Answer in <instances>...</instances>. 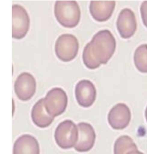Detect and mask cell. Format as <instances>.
<instances>
[{"label": "cell", "mask_w": 147, "mask_h": 154, "mask_svg": "<svg viewBox=\"0 0 147 154\" xmlns=\"http://www.w3.org/2000/svg\"><path fill=\"white\" fill-rule=\"evenodd\" d=\"M91 50L101 64H106L115 53L116 41L112 32L108 29L97 32L89 43Z\"/></svg>", "instance_id": "cell-1"}, {"label": "cell", "mask_w": 147, "mask_h": 154, "mask_svg": "<svg viewBox=\"0 0 147 154\" xmlns=\"http://www.w3.org/2000/svg\"><path fill=\"white\" fill-rule=\"evenodd\" d=\"M54 13L58 23L66 28H74L81 20V9L75 1H56Z\"/></svg>", "instance_id": "cell-2"}, {"label": "cell", "mask_w": 147, "mask_h": 154, "mask_svg": "<svg viewBox=\"0 0 147 154\" xmlns=\"http://www.w3.org/2000/svg\"><path fill=\"white\" fill-rule=\"evenodd\" d=\"M77 38L71 34H63L57 40L55 51L57 57L64 62H69L76 58L79 51Z\"/></svg>", "instance_id": "cell-3"}, {"label": "cell", "mask_w": 147, "mask_h": 154, "mask_svg": "<svg viewBox=\"0 0 147 154\" xmlns=\"http://www.w3.org/2000/svg\"><path fill=\"white\" fill-rule=\"evenodd\" d=\"M78 138L77 126L72 121L64 120L58 125L55 132V139L58 146L67 149L73 147Z\"/></svg>", "instance_id": "cell-4"}, {"label": "cell", "mask_w": 147, "mask_h": 154, "mask_svg": "<svg viewBox=\"0 0 147 154\" xmlns=\"http://www.w3.org/2000/svg\"><path fill=\"white\" fill-rule=\"evenodd\" d=\"M45 108L53 117L63 113L67 106L68 98L64 90L55 88L50 90L44 98Z\"/></svg>", "instance_id": "cell-5"}, {"label": "cell", "mask_w": 147, "mask_h": 154, "mask_svg": "<svg viewBox=\"0 0 147 154\" xmlns=\"http://www.w3.org/2000/svg\"><path fill=\"white\" fill-rule=\"evenodd\" d=\"M12 38L20 40L24 38L29 31L30 19L24 8L14 4L12 6Z\"/></svg>", "instance_id": "cell-6"}, {"label": "cell", "mask_w": 147, "mask_h": 154, "mask_svg": "<svg viewBox=\"0 0 147 154\" xmlns=\"http://www.w3.org/2000/svg\"><path fill=\"white\" fill-rule=\"evenodd\" d=\"M14 92L20 100L26 101L31 100L36 90V82L31 74L24 72L20 74L14 85Z\"/></svg>", "instance_id": "cell-7"}, {"label": "cell", "mask_w": 147, "mask_h": 154, "mask_svg": "<svg viewBox=\"0 0 147 154\" xmlns=\"http://www.w3.org/2000/svg\"><path fill=\"white\" fill-rule=\"evenodd\" d=\"M108 120L109 125L114 129H125L131 120L130 110L125 103H117L110 110Z\"/></svg>", "instance_id": "cell-8"}, {"label": "cell", "mask_w": 147, "mask_h": 154, "mask_svg": "<svg viewBox=\"0 0 147 154\" xmlns=\"http://www.w3.org/2000/svg\"><path fill=\"white\" fill-rule=\"evenodd\" d=\"M78 138L75 145V149L81 152H87L93 147L96 141L95 131L91 124L80 122L77 125Z\"/></svg>", "instance_id": "cell-9"}, {"label": "cell", "mask_w": 147, "mask_h": 154, "mask_svg": "<svg viewBox=\"0 0 147 154\" xmlns=\"http://www.w3.org/2000/svg\"><path fill=\"white\" fill-rule=\"evenodd\" d=\"M117 28L122 38H130L136 31L137 21L134 12L130 9H122L117 20Z\"/></svg>", "instance_id": "cell-10"}, {"label": "cell", "mask_w": 147, "mask_h": 154, "mask_svg": "<svg viewBox=\"0 0 147 154\" xmlns=\"http://www.w3.org/2000/svg\"><path fill=\"white\" fill-rule=\"evenodd\" d=\"M75 93L77 102L84 108L91 106L96 101V87L89 80L83 79L79 81L76 85Z\"/></svg>", "instance_id": "cell-11"}, {"label": "cell", "mask_w": 147, "mask_h": 154, "mask_svg": "<svg viewBox=\"0 0 147 154\" xmlns=\"http://www.w3.org/2000/svg\"><path fill=\"white\" fill-rule=\"evenodd\" d=\"M115 7V1H91L90 4V12L96 21L104 22L111 17Z\"/></svg>", "instance_id": "cell-12"}, {"label": "cell", "mask_w": 147, "mask_h": 154, "mask_svg": "<svg viewBox=\"0 0 147 154\" xmlns=\"http://www.w3.org/2000/svg\"><path fill=\"white\" fill-rule=\"evenodd\" d=\"M13 154H40L38 141L32 135H21L14 143Z\"/></svg>", "instance_id": "cell-13"}, {"label": "cell", "mask_w": 147, "mask_h": 154, "mask_svg": "<svg viewBox=\"0 0 147 154\" xmlns=\"http://www.w3.org/2000/svg\"><path fill=\"white\" fill-rule=\"evenodd\" d=\"M33 122L39 128H44L49 127L54 120V117L50 115L45 108L44 98L39 100L32 109Z\"/></svg>", "instance_id": "cell-14"}, {"label": "cell", "mask_w": 147, "mask_h": 154, "mask_svg": "<svg viewBox=\"0 0 147 154\" xmlns=\"http://www.w3.org/2000/svg\"><path fill=\"white\" fill-rule=\"evenodd\" d=\"M134 150H137V147L132 139L128 136H122L115 141L114 147L115 154H127Z\"/></svg>", "instance_id": "cell-15"}, {"label": "cell", "mask_w": 147, "mask_h": 154, "mask_svg": "<svg viewBox=\"0 0 147 154\" xmlns=\"http://www.w3.org/2000/svg\"><path fill=\"white\" fill-rule=\"evenodd\" d=\"M134 65L141 72L147 73V45H140L134 54Z\"/></svg>", "instance_id": "cell-16"}, {"label": "cell", "mask_w": 147, "mask_h": 154, "mask_svg": "<svg viewBox=\"0 0 147 154\" xmlns=\"http://www.w3.org/2000/svg\"><path fill=\"white\" fill-rule=\"evenodd\" d=\"M83 63L87 68L91 70H94L98 68L101 63L96 59L91 50L89 43H87L83 50L82 55Z\"/></svg>", "instance_id": "cell-17"}, {"label": "cell", "mask_w": 147, "mask_h": 154, "mask_svg": "<svg viewBox=\"0 0 147 154\" xmlns=\"http://www.w3.org/2000/svg\"><path fill=\"white\" fill-rule=\"evenodd\" d=\"M140 12L143 24L147 28V1H145L142 3Z\"/></svg>", "instance_id": "cell-18"}, {"label": "cell", "mask_w": 147, "mask_h": 154, "mask_svg": "<svg viewBox=\"0 0 147 154\" xmlns=\"http://www.w3.org/2000/svg\"><path fill=\"white\" fill-rule=\"evenodd\" d=\"M127 154H144L142 152H141L140 151H138L137 150H134V151H130Z\"/></svg>", "instance_id": "cell-19"}, {"label": "cell", "mask_w": 147, "mask_h": 154, "mask_svg": "<svg viewBox=\"0 0 147 154\" xmlns=\"http://www.w3.org/2000/svg\"><path fill=\"white\" fill-rule=\"evenodd\" d=\"M145 117H146V120H147V107L145 110Z\"/></svg>", "instance_id": "cell-20"}]
</instances>
